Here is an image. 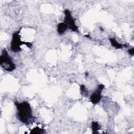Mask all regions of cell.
Instances as JSON below:
<instances>
[{"mask_svg": "<svg viewBox=\"0 0 134 134\" xmlns=\"http://www.w3.org/2000/svg\"><path fill=\"white\" fill-rule=\"evenodd\" d=\"M15 104L18 110L17 117L19 120L25 124L31 123L33 121L34 117L30 104L27 102L20 103L15 102Z\"/></svg>", "mask_w": 134, "mask_h": 134, "instance_id": "obj_1", "label": "cell"}, {"mask_svg": "<svg viewBox=\"0 0 134 134\" xmlns=\"http://www.w3.org/2000/svg\"><path fill=\"white\" fill-rule=\"evenodd\" d=\"M20 30L15 32L12 37V40L10 44V49L13 52H18L21 50L20 46L26 44L28 48H31L32 46L31 43L29 42H24L21 41L20 36L19 35Z\"/></svg>", "mask_w": 134, "mask_h": 134, "instance_id": "obj_2", "label": "cell"}, {"mask_svg": "<svg viewBox=\"0 0 134 134\" xmlns=\"http://www.w3.org/2000/svg\"><path fill=\"white\" fill-rule=\"evenodd\" d=\"M1 65L2 68L8 72H12L16 68V65L12 60V58L8 55L6 49L2 51V54L0 57Z\"/></svg>", "mask_w": 134, "mask_h": 134, "instance_id": "obj_3", "label": "cell"}, {"mask_svg": "<svg viewBox=\"0 0 134 134\" xmlns=\"http://www.w3.org/2000/svg\"><path fill=\"white\" fill-rule=\"evenodd\" d=\"M65 14L64 23L68 27L74 32H78V27L75 24V20L72 18L71 12L68 9H65L64 12Z\"/></svg>", "mask_w": 134, "mask_h": 134, "instance_id": "obj_4", "label": "cell"}, {"mask_svg": "<svg viewBox=\"0 0 134 134\" xmlns=\"http://www.w3.org/2000/svg\"><path fill=\"white\" fill-rule=\"evenodd\" d=\"M101 92L102 91L98 89L96 90L91 95L90 97V99L91 102L93 104H96L99 102L101 99L102 96H101Z\"/></svg>", "mask_w": 134, "mask_h": 134, "instance_id": "obj_5", "label": "cell"}, {"mask_svg": "<svg viewBox=\"0 0 134 134\" xmlns=\"http://www.w3.org/2000/svg\"><path fill=\"white\" fill-rule=\"evenodd\" d=\"M110 40V42L111 43V44L112 45L113 47H115L116 49H121L124 47H127L128 45L126 44H122L119 43H118L115 39L114 38H109V39Z\"/></svg>", "mask_w": 134, "mask_h": 134, "instance_id": "obj_6", "label": "cell"}, {"mask_svg": "<svg viewBox=\"0 0 134 134\" xmlns=\"http://www.w3.org/2000/svg\"><path fill=\"white\" fill-rule=\"evenodd\" d=\"M68 28L67 25L65 23H60L58 25L57 31L60 35L63 34Z\"/></svg>", "mask_w": 134, "mask_h": 134, "instance_id": "obj_7", "label": "cell"}, {"mask_svg": "<svg viewBox=\"0 0 134 134\" xmlns=\"http://www.w3.org/2000/svg\"><path fill=\"white\" fill-rule=\"evenodd\" d=\"M100 128V126L99 124L96 121H93L92 122V129L93 133H97V131Z\"/></svg>", "mask_w": 134, "mask_h": 134, "instance_id": "obj_8", "label": "cell"}, {"mask_svg": "<svg viewBox=\"0 0 134 134\" xmlns=\"http://www.w3.org/2000/svg\"><path fill=\"white\" fill-rule=\"evenodd\" d=\"M44 130L42 129H41L39 127H35L34 128H33L31 131H30V133H36V134H41L44 133Z\"/></svg>", "mask_w": 134, "mask_h": 134, "instance_id": "obj_9", "label": "cell"}, {"mask_svg": "<svg viewBox=\"0 0 134 134\" xmlns=\"http://www.w3.org/2000/svg\"><path fill=\"white\" fill-rule=\"evenodd\" d=\"M80 90H81L82 92H85V91H86L85 87V86L84 85H81L80 86Z\"/></svg>", "mask_w": 134, "mask_h": 134, "instance_id": "obj_10", "label": "cell"}, {"mask_svg": "<svg viewBox=\"0 0 134 134\" xmlns=\"http://www.w3.org/2000/svg\"><path fill=\"white\" fill-rule=\"evenodd\" d=\"M128 53L129 54L133 55V53H134V49L133 48H131L130 49L128 50Z\"/></svg>", "mask_w": 134, "mask_h": 134, "instance_id": "obj_11", "label": "cell"}, {"mask_svg": "<svg viewBox=\"0 0 134 134\" xmlns=\"http://www.w3.org/2000/svg\"><path fill=\"white\" fill-rule=\"evenodd\" d=\"M97 88H98V89L102 91L104 88V85L103 84H99V85H98Z\"/></svg>", "mask_w": 134, "mask_h": 134, "instance_id": "obj_12", "label": "cell"}, {"mask_svg": "<svg viewBox=\"0 0 134 134\" xmlns=\"http://www.w3.org/2000/svg\"><path fill=\"white\" fill-rule=\"evenodd\" d=\"M85 36H86V37H90L89 35H85Z\"/></svg>", "mask_w": 134, "mask_h": 134, "instance_id": "obj_13", "label": "cell"}, {"mask_svg": "<svg viewBox=\"0 0 134 134\" xmlns=\"http://www.w3.org/2000/svg\"><path fill=\"white\" fill-rule=\"evenodd\" d=\"M99 28H100V30H101L102 31H103V29L102 28H100V27H99Z\"/></svg>", "mask_w": 134, "mask_h": 134, "instance_id": "obj_14", "label": "cell"}]
</instances>
